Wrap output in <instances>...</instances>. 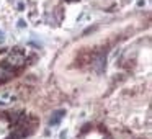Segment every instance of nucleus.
I'll use <instances>...</instances> for the list:
<instances>
[{"mask_svg":"<svg viewBox=\"0 0 152 139\" xmlns=\"http://www.w3.org/2000/svg\"><path fill=\"white\" fill-rule=\"evenodd\" d=\"M5 38H4V33H2V31H0V41H4Z\"/></svg>","mask_w":152,"mask_h":139,"instance_id":"nucleus-1","label":"nucleus"}]
</instances>
